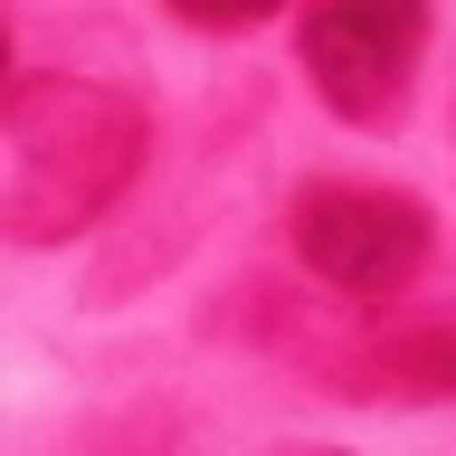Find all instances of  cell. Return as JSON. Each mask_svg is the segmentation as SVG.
I'll use <instances>...</instances> for the list:
<instances>
[{
	"label": "cell",
	"instance_id": "cell-1",
	"mask_svg": "<svg viewBox=\"0 0 456 456\" xmlns=\"http://www.w3.org/2000/svg\"><path fill=\"white\" fill-rule=\"evenodd\" d=\"M142 105L95 77H28L0 95V238L57 248L95 228L142 171Z\"/></svg>",
	"mask_w": 456,
	"mask_h": 456
},
{
	"label": "cell",
	"instance_id": "cell-2",
	"mask_svg": "<svg viewBox=\"0 0 456 456\" xmlns=\"http://www.w3.org/2000/svg\"><path fill=\"white\" fill-rule=\"evenodd\" d=\"M428 48V0H305V77L342 124H390Z\"/></svg>",
	"mask_w": 456,
	"mask_h": 456
},
{
	"label": "cell",
	"instance_id": "cell-3",
	"mask_svg": "<svg viewBox=\"0 0 456 456\" xmlns=\"http://www.w3.org/2000/svg\"><path fill=\"white\" fill-rule=\"evenodd\" d=\"M295 256H305L323 285L362 295V305H390L399 285L428 266V209L399 191H352V181H323V191L295 200Z\"/></svg>",
	"mask_w": 456,
	"mask_h": 456
},
{
	"label": "cell",
	"instance_id": "cell-4",
	"mask_svg": "<svg viewBox=\"0 0 456 456\" xmlns=\"http://www.w3.org/2000/svg\"><path fill=\"white\" fill-rule=\"evenodd\" d=\"M380 370H399V380H419V390H456V333H419L399 342Z\"/></svg>",
	"mask_w": 456,
	"mask_h": 456
},
{
	"label": "cell",
	"instance_id": "cell-5",
	"mask_svg": "<svg viewBox=\"0 0 456 456\" xmlns=\"http://www.w3.org/2000/svg\"><path fill=\"white\" fill-rule=\"evenodd\" d=\"M191 28H256V20H276L285 0H171Z\"/></svg>",
	"mask_w": 456,
	"mask_h": 456
},
{
	"label": "cell",
	"instance_id": "cell-6",
	"mask_svg": "<svg viewBox=\"0 0 456 456\" xmlns=\"http://www.w3.org/2000/svg\"><path fill=\"white\" fill-rule=\"evenodd\" d=\"M10 86H20V77H10V38H0V95H10Z\"/></svg>",
	"mask_w": 456,
	"mask_h": 456
}]
</instances>
